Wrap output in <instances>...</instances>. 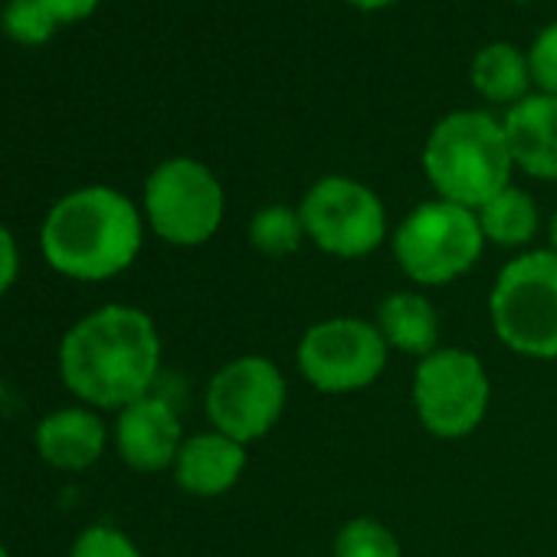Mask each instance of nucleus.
Returning <instances> with one entry per match:
<instances>
[{
  "label": "nucleus",
  "instance_id": "393cba45",
  "mask_svg": "<svg viewBox=\"0 0 557 557\" xmlns=\"http://www.w3.org/2000/svg\"><path fill=\"white\" fill-rule=\"evenodd\" d=\"M348 4H355L361 11H381V8H391L394 0H348Z\"/></svg>",
  "mask_w": 557,
  "mask_h": 557
},
{
  "label": "nucleus",
  "instance_id": "a211bd4d",
  "mask_svg": "<svg viewBox=\"0 0 557 557\" xmlns=\"http://www.w3.org/2000/svg\"><path fill=\"white\" fill-rule=\"evenodd\" d=\"M302 239H306L302 213L286 203L262 207L249 220V243L265 256H289L302 246Z\"/></svg>",
  "mask_w": 557,
  "mask_h": 557
},
{
  "label": "nucleus",
  "instance_id": "dca6fc26",
  "mask_svg": "<svg viewBox=\"0 0 557 557\" xmlns=\"http://www.w3.org/2000/svg\"><path fill=\"white\" fill-rule=\"evenodd\" d=\"M475 216H479L485 243H495V246H508V249L528 246L537 233V207L518 187H505L502 194L485 200L475 210Z\"/></svg>",
  "mask_w": 557,
  "mask_h": 557
},
{
  "label": "nucleus",
  "instance_id": "f03ea898",
  "mask_svg": "<svg viewBox=\"0 0 557 557\" xmlns=\"http://www.w3.org/2000/svg\"><path fill=\"white\" fill-rule=\"evenodd\" d=\"M141 213L112 187L66 194L44 223L47 262L79 283H102L125 272L141 249Z\"/></svg>",
  "mask_w": 557,
  "mask_h": 557
},
{
  "label": "nucleus",
  "instance_id": "b1692460",
  "mask_svg": "<svg viewBox=\"0 0 557 557\" xmlns=\"http://www.w3.org/2000/svg\"><path fill=\"white\" fill-rule=\"evenodd\" d=\"M40 4L57 17V21H79L86 17L99 0H40Z\"/></svg>",
  "mask_w": 557,
  "mask_h": 557
},
{
  "label": "nucleus",
  "instance_id": "1a4fd4ad",
  "mask_svg": "<svg viewBox=\"0 0 557 557\" xmlns=\"http://www.w3.org/2000/svg\"><path fill=\"white\" fill-rule=\"evenodd\" d=\"M306 236L338 259H361L387 236V213L381 197L351 177H322L302 197Z\"/></svg>",
  "mask_w": 557,
  "mask_h": 557
},
{
  "label": "nucleus",
  "instance_id": "9b49d317",
  "mask_svg": "<svg viewBox=\"0 0 557 557\" xmlns=\"http://www.w3.org/2000/svg\"><path fill=\"white\" fill-rule=\"evenodd\" d=\"M115 446L122 462L135 472H161L174 466L184 446V433L174 407L164 397H151V394L128 404L125 410H119Z\"/></svg>",
  "mask_w": 557,
  "mask_h": 557
},
{
  "label": "nucleus",
  "instance_id": "f257e3e1",
  "mask_svg": "<svg viewBox=\"0 0 557 557\" xmlns=\"http://www.w3.org/2000/svg\"><path fill=\"white\" fill-rule=\"evenodd\" d=\"M161 368L154 322L132 306H102L79 319L60 345L63 384L86 404L125 410L148 397Z\"/></svg>",
  "mask_w": 557,
  "mask_h": 557
},
{
  "label": "nucleus",
  "instance_id": "423d86ee",
  "mask_svg": "<svg viewBox=\"0 0 557 557\" xmlns=\"http://www.w3.org/2000/svg\"><path fill=\"white\" fill-rule=\"evenodd\" d=\"M410 397L426 433L440 440H462L482 426L492 400V384L472 351L436 348L433 355L420 358Z\"/></svg>",
  "mask_w": 557,
  "mask_h": 557
},
{
  "label": "nucleus",
  "instance_id": "4be33fe9",
  "mask_svg": "<svg viewBox=\"0 0 557 557\" xmlns=\"http://www.w3.org/2000/svg\"><path fill=\"white\" fill-rule=\"evenodd\" d=\"M528 70L531 79L547 92L557 96V24H550L531 47L528 53Z\"/></svg>",
  "mask_w": 557,
  "mask_h": 557
},
{
  "label": "nucleus",
  "instance_id": "7ed1b4c3",
  "mask_svg": "<svg viewBox=\"0 0 557 557\" xmlns=\"http://www.w3.org/2000/svg\"><path fill=\"white\" fill-rule=\"evenodd\" d=\"M511 151L502 122L488 112L446 115L423 148V171L440 200L479 210L502 194L511 177Z\"/></svg>",
  "mask_w": 557,
  "mask_h": 557
},
{
  "label": "nucleus",
  "instance_id": "f3484780",
  "mask_svg": "<svg viewBox=\"0 0 557 557\" xmlns=\"http://www.w3.org/2000/svg\"><path fill=\"white\" fill-rule=\"evenodd\" d=\"M528 60L508 44H492L472 60V86L488 102H521L528 92Z\"/></svg>",
  "mask_w": 557,
  "mask_h": 557
},
{
  "label": "nucleus",
  "instance_id": "6e6552de",
  "mask_svg": "<svg viewBox=\"0 0 557 557\" xmlns=\"http://www.w3.org/2000/svg\"><path fill=\"white\" fill-rule=\"evenodd\" d=\"M387 342L374 322L338 315L312 325L299 342V371L322 394H355L371 387L387 368Z\"/></svg>",
  "mask_w": 557,
  "mask_h": 557
},
{
  "label": "nucleus",
  "instance_id": "0eeeda50",
  "mask_svg": "<svg viewBox=\"0 0 557 557\" xmlns=\"http://www.w3.org/2000/svg\"><path fill=\"white\" fill-rule=\"evenodd\" d=\"M220 181L190 158H171L145 184V213L151 230L171 246H200L223 223Z\"/></svg>",
  "mask_w": 557,
  "mask_h": 557
},
{
  "label": "nucleus",
  "instance_id": "39448f33",
  "mask_svg": "<svg viewBox=\"0 0 557 557\" xmlns=\"http://www.w3.org/2000/svg\"><path fill=\"white\" fill-rule=\"evenodd\" d=\"M485 236L475 210L430 200L413 207L394 236V256L417 286H446L462 278L482 256Z\"/></svg>",
  "mask_w": 557,
  "mask_h": 557
},
{
  "label": "nucleus",
  "instance_id": "4468645a",
  "mask_svg": "<svg viewBox=\"0 0 557 557\" xmlns=\"http://www.w3.org/2000/svg\"><path fill=\"white\" fill-rule=\"evenodd\" d=\"M102 449H106V426L92 410L83 407L57 410L37 426V453L57 469H70V472L89 469L92 462H99Z\"/></svg>",
  "mask_w": 557,
  "mask_h": 557
},
{
  "label": "nucleus",
  "instance_id": "2eb2a0df",
  "mask_svg": "<svg viewBox=\"0 0 557 557\" xmlns=\"http://www.w3.org/2000/svg\"><path fill=\"white\" fill-rule=\"evenodd\" d=\"M377 332L387 348L413 358H426L440 348V315L420 293H394L377 309Z\"/></svg>",
  "mask_w": 557,
  "mask_h": 557
},
{
  "label": "nucleus",
  "instance_id": "cd10ccee",
  "mask_svg": "<svg viewBox=\"0 0 557 557\" xmlns=\"http://www.w3.org/2000/svg\"><path fill=\"white\" fill-rule=\"evenodd\" d=\"M0 557H11V554H8V547H4V544H0Z\"/></svg>",
  "mask_w": 557,
  "mask_h": 557
},
{
  "label": "nucleus",
  "instance_id": "f8f14e48",
  "mask_svg": "<svg viewBox=\"0 0 557 557\" xmlns=\"http://www.w3.org/2000/svg\"><path fill=\"white\" fill-rule=\"evenodd\" d=\"M511 161L541 181H557V96H524L502 122Z\"/></svg>",
  "mask_w": 557,
  "mask_h": 557
},
{
  "label": "nucleus",
  "instance_id": "20e7f679",
  "mask_svg": "<svg viewBox=\"0 0 557 557\" xmlns=\"http://www.w3.org/2000/svg\"><path fill=\"white\" fill-rule=\"evenodd\" d=\"M488 319L498 342L524 358H557V252L531 249L495 275Z\"/></svg>",
  "mask_w": 557,
  "mask_h": 557
},
{
  "label": "nucleus",
  "instance_id": "412c9836",
  "mask_svg": "<svg viewBox=\"0 0 557 557\" xmlns=\"http://www.w3.org/2000/svg\"><path fill=\"white\" fill-rule=\"evenodd\" d=\"M70 557H141V550L125 531L112 524H92L76 537Z\"/></svg>",
  "mask_w": 557,
  "mask_h": 557
},
{
  "label": "nucleus",
  "instance_id": "9d476101",
  "mask_svg": "<svg viewBox=\"0 0 557 557\" xmlns=\"http://www.w3.org/2000/svg\"><path fill=\"white\" fill-rule=\"evenodd\" d=\"M286 410V377L275 361L243 355L223 364L207 387V417L236 443L262 440Z\"/></svg>",
  "mask_w": 557,
  "mask_h": 557
},
{
  "label": "nucleus",
  "instance_id": "a878e982",
  "mask_svg": "<svg viewBox=\"0 0 557 557\" xmlns=\"http://www.w3.org/2000/svg\"><path fill=\"white\" fill-rule=\"evenodd\" d=\"M550 249L557 252V213H554V220H550Z\"/></svg>",
  "mask_w": 557,
  "mask_h": 557
},
{
  "label": "nucleus",
  "instance_id": "ddd939ff",
  "mask_svg": "<svg viewBox=\"0 0 557 557\" xmlns=\"http://www.w3.org/2000/svg\"><path fill=\"white\" fill-rule=\"evenodd\" d=\"M246 469V446L210 430L184 440L174 459V479L184 492L197 498H213L230 492Z\"/></svg>",
  "mask_w": 557,
  "mask_h": 557
},
{
  "label": "nucleus",
  "instance_id": "bb28decb",
  "mask_svg": "<svg viewBox=\"0 0 557 557\" xmlns=\"http://www.w3.org/2000/svg\"><path fill=\"white\" fill-rule=\"evenodd\" d=\"M0 404H4V381H0Z\"/></svg>",
  "mask_w": 557,
  "mask_h": 557
},
{
  "label": "nucleus",
  "instance_id": "aec40b11",
  "mask_svg": "<svg viewBox=\"0 0 557 557\" xmlns=\"http://www.w3.org/2000/svg\"><path fill=\"white\" fill-rule=\"evenodd\" d=\"M4 27L21 44H44L53 34L57 17L40 4V0H11V8L4 11Z\"/></svg>",
  "mask_w": 557,
  "mask_h": 557
},
{
  "label": "nucleus",
  "instance_id": "5701e85b",
  "mask_svg": "<svg viewBox=\"0 0 557 557\" xmlns=\"http://www.w3.org/2000/svg\"><path fill=\"white\" fill-rule=\"evenodd\" d=\"M17 272H21L17 243H14L11 230L0 223V299H4V293H11V286L17 283Z\"/></svg>",
  "mask_w": 557,
  "mask_h": 557
},
{
  "label": "nucleus",
  "instance_id": "6ab92c4d",
  "mask_svg": "<svg viewBox=\"0 0 557 557\" xmlns=\"http://www.w3.org/2000/svg\"><path fill=\"white\" fill-rule=\"evenodd\" d=\"M332 557H400V541L377 518H351L338 528Z\"/></svg>",
  "mask_w": 557,
  "mask_h": 557
}]
</instances>
